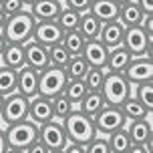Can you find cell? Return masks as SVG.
I'll return each mask as SVG.
<instances>
[{
	"label": "cell",
	"mask_w": 153,
	"mask_h": 153,
	"mask_svg": "<svg viewBox=\"0 0 153 153\" xmlns=\"http://www.w3.org/2000/svg\"><path fill=\"white\" fill-rule=\"evenodd\" d=\"M36 20L32 18V14L28 12V8H24L20 12H16L12 16H6V22L2 26V36L6 42H18L24 45L26 40L32 38V30H34Z\"/></svg>",
	"instance_id": "obj_1"
},
{
	"label": "cell",
	"mask_w": 153,
	"mask_h": 153,
	"mask_svg": "<svg viewBox=\"0 0 153 153\" xmlns=\"http://www.w3.org/2000/svg\"><path fill=\"white\" fill-rule=\"evenodd\" d=\"M62 127H65V133H67V139L73 141V143H81V145H87L93 137H97V129L93 125V117L81 113L79 109H73V113L62 119Z\"/></svg>",
	"instance_id": "obj_2"
},
{
	"label": "cell",
	"mask_w": 153,
	"mask_h": 153,
	"mask_svg": "<svg viewBox=\"0 0 153 153\" xmlns=\"http://www.w3.org/2000/svg\"><path fill=\"white\" fill-rule=\"evenodd\" d=\"M101 93H103V97H105V101H107V105L119 107L129 95H133V85L125 79L123 73L105 71V83H103Z\"/></svg>",
	"instance_id": "obj_3"
},
{
	"label": "cell",
	"mask_w": 153,
	"mask_h": 153,
	"mask_svg": "<svg viewBox=\"0 0 153 153\" xmlns=\"http://www.w3.org/2000/svg\"><path fill=\"white\" fill-rule=\"evenodd\" d=\"M4 135H6V141L10 145V149L24 151L32 141L38 139V125L34 121H30V119H24V121L6 125L4 127Z\"/></svg>",
	"instance_id": "obj_4"
},
{
	"label": "cell",
	"mask_w": 153,
	"mask_h": 153,
	"mask_svg": "<svg viewBox=\"0 0 153 153\" xmlns=\"http://www.w3.org/2000/svg\"><path fill=\"white\" fill-rule=\"evenodd\" d=\"M65 85H67V73L61 67L48 65L46 69L38 71V95L53 99L54 95L62 93Z\"/></svg>",
	"instance_id": "obj_5"
},
{
	"label": "cell",
	"mask_w": 153,
	"mask_h": 153,
	"mask_svg": "<svg viewBox=\"0 0 153 153\" xmlns=\"http://www.w3.org/2000/svg\"><path fill=\"white\" fill-rule=\"evenodd\" d=\"M24 119H28V97H24V95H20V93H16V91L6 95L2 111H0V123H2V127L18 123V121H24Z\"/></svg>",
	"instance_id": "obj_6"
},
{
	"label": "cell",
	"mask_w": 153,
	"mask_h": 153,
	"mask_svg": "<svg viewBox=\"0 0 153 153\" xmlns=\"http://www.w3.org/2000/svg\"><path fill=\"white\" fill-rule=\"evenodd\" d=\"M38 139L45 143L48 151H62L65 145L69 143L62 123L56 121V119H51V121L38 125Z\"/></svg>",
	"instance_id": "obj_7"
},
{
	"label": "cell",
	"mask_w": 153,
	"mask_h": 153,
	"mask_svg": "<svg viewBox=\"0 0 153 153\" xmlns=\"http://www.w3.org/2000/svg\"><path fill=\"white\" fill-rule=\"evenodd\" d=\"M125 115L121 113V109L115 105H105L99 113L93 117V125L97 129V135H109L111 131L125 127Z\"/></svg>",
	"instance_id": "obj_8"
},
{
	"label": "cell",
	"mask_w": 153,
	"mask_h": 153,
	"mask_svg": "<svg viewBox=\"0 0 153 153\" xmlns=\"http://www.w3.org/2000/svg\"><path fill=\"white\" fill-rule=\"evenodd\" d=\"M133 56H151V34H147L145 28L139 24V26H129L125 28V36L121 42Z\"/></svg>",
	"instance_id": "obj_9"
},
{
	"label": "cell",
	"mask_w": 153,
	"mask_h": 153,
	"mask_svg": "<svg viewBox=\"0 0 153 153\" xmlns=\"http://www.w3.org/2000/svg\"><path fill=\"white\" fill-rule=\"evenodd\" d=\"M125 79L129 81L131 85H139V83H145V81H153V62L151 56H133L127 65V69L123 71Z\"/></svg>",
	"instance_id": "obj_10"
},
{
	"label": "cell",
	"mask_w": 153,
	"mask_h": 153,
	"mask_svg": "<svg viewBox=\"0 0 153 153\" xmlns=\"http://www.w3.org/2000/svg\"><path fill=\"white\" fill-rule=\"evenodd\" d=\"M62 28L59 26L56 20H36L34 30H32V40H36L42 46H51L61 42Z\"/></svg>",
	"instance_id": "obj_11"
},
{
	"label": "cell",
	"mask_w": 153,
	"mask_h": 153,
	"mask_svg": "<svg viewBox=\"0 0 153 153\" xmlns=\"http://www.w3.org/2000/svg\"><path fill=\"white\" fill-rule=\"evenodd\" d=\"M83 59L89 62V67H95V69H105L107 67V54H109V48L99 38H89L85 40L83 45Z\"/></svg>",
	"instance_id": "obj_12"
},
{
	"label": "cell",
	"mask_w": 153,
	"mask_h": 153,
	"mask_svg": "<svg viewBox=\"0 0 153 153\" xmlns=\"http://www.w3.org/2000/svg\"><path fill=\"white\" fill-rule=\"evenodd\" d=\"M125 131L129 135L131 143L135 145H143L145 141H149L153 135V129H151V111H147V115L143 119H133V121H127L125 123Z\"/></svg>",
	"instance_id": "obj_13"
},
{
	"label": "cell",
	"mask_w": 153,
	"mask_h": 153,
	"mask_svg": "<svg viewBox=\"0 0 153 153\" xmlns=\"http://www.w3.org/2000/svg\"><path fill=\"white\" fill-rule=\"evenodd\" d=\"M28 119L34 121L36 125H42V123L54 119L51 99H48V97H42V95L30 97V99H28Z\"/></svg>",
	"instance_id": "obj_14"
},
{
	"label": "cell",
	"mask_w": 153,
	"mask_h": 153,
	"mask_svg": "<svg viewBox=\"0 0 153 153\" xmlns=\"http://www.w3.org/2000/svg\"><path fill=\"white\" fill-rule=\"evenodd\" d=\"M24 62L26 67H30L34 71H42L46 69L51 62H48V51L46 46L38 45L36 40H26L24 42Z\"/></svg>",
	"instance_id": "obj_15"
},
{
	"label": "cell",
	"mask_w": 153,
	"mask_h": 153,
	"mask_svg": "<svg viewBox=\"0 0 153 153\" xmlns=\"http://www.w3.org/2000/svg\"><path fill=\"white\" fill-rule=\"evenodd\" d=\"M16 93H20L28 99L38 95V71L30 69L26 65L16 71Z\"/></svg>",
	"instance_id": "obj_16"
},
{
	"label": "cell",
	"mask_w": 153,
	"mask_h": 153,
	"mask_svg": "<svg viewBox=\"0 0 153 153\" xmlns=\"http://www.w3.org/2000/svg\"><path fill=\"white\" fill-rule=\"evenodd\" d=\"M26 8L34 20H56V16L62 8V2H59V0H34Z\"/></svg>",
	"instance_id": "obj_17"
},
{
	"label": "cell",
	"mask_w": 153,
	"mask_h": 153,
	"mask_svg": "<svg viewBox=\"0 0 153 153\" xmlns=\"http://www.w3.org/2000/svg\"><path fill=\"white\" fill-rule=\"evenodd\" d=\"M123 36H125V26L117 20H109V22L101 24V32H99V40L107 48H115L123 42Z\"/></svg>",
	"instance_id": "obj_18"
},
{
	"label": "cell",
	"mask_w": 153,
	"mask_h": 153,
	"mask_svg": "<svg viewBox=\"0 0 153 153\" xmlns=\"http://www.w3.org/2000/svg\"><path fill=\"white\" fill-rule=\"evenodd\" d=\"M0 65H4L8 69H22L24 65V45H18V42H6L4 51L0 53Z\"/></svg>",
	"instance_id": "obj_19"
},
{
	"label": "cell",
	"mask_w": 153,
	"mask_h": 153,
	"mask_svg": "<svg viewBox=\"0 0 153 153\" xmlns=\"http://www.w3.org/2000/svg\"><path fill=\"white\" fill-rule=\"evenodd\" d=\"M119 4L115 0H93L89 12L95 14L101 22H109V20H117L119 18Z\"/></svg>",
	"instance_id": "obj_20"
},
{
	"label": "cell",
	"mask_w": 153,
	"mask_h": 153,
	"mask_svg": "<svg viewBox=\"0 0 153 153\" xmlns=\"http://www.w3.org/2000/svg\"><path fill=\"white\" fill-rule=\"evenodd\" d=\"M131 59H133V54H131L123 45L115 46V48H109L107 67H105V71H111V73H123V71L127 69V65H129Z\"/></svg>",
	"instance_id": "obj_21"
},
{
	"label": "cell",
	"mask_w": 153,
	"mask_h": 153,
	"mask_svg": "<svg viewBox=\"0 0 153 153\" xmlns=\"http://www.w3.org/2000/svg\"><path fill=\"white\" fill-rule=\"evenodd\" d=\"M105 105H107V101H105V97H103V93H101V91H87V93H85V97L79 101L76 109H79L81 113L89 115V117H95V115L99 113Z\"/></svg>",
	"instance_id": "obj_22"
},
{
	"label": "cell",
	"mask_w": 153,
	"mask_h": 153,
	"mask_svg": "<svg viewBox=\"0 0 153 153\" xmlns=\"http://www.w3.org/2000/svg\"><path fill=\"white\" fill-rule=\"evenodd\" d=\"M143 10L137 6V2L135 0H131L127 4H121L119 8V22L125 26V28H129V26H139L141 20H143Z\"/></svg>",
	"instance_id": "obj_23"
},
{
	"label": "cell",
	"mask_w": 153,
	"mask_h": 153,
	"mask_svg": "<svg viewBox=\"0 0 153 153\" xmlns=\"http://www.w3.org/2000/svg\"><path fill=\"white\" fill-rule=\"evenodd\" d=\"M101 24H103V22H101L95 14H91V12H83L81 18H79V26H76V30L81 32V36H83L85 40H89V38H99Z\"/></svg>",
	"instance_id": "obj_24"
},
{
	"label": "cell",
	"mask_w": 153,
	"mask_h": 153,
	"mask_svg": "<svg viewBox=\"0 0 153 153\" xmlns=\"http://www.w3.org/2000/svg\"><path fill=\"white\" fill-rule=\"evenodd\" d=\"M105 137H107V145H109V149H111V153H125L131 147V139H129V135H127L125 127L111 131Z\"/></svg>",
	"instance_id": "obj_25"
},
{
	"label": "cell",
	"mask_w": 153,
	"mask_h": 153,
	"mask_svg": "<svg viewBox=\"0 0 153 153\" xmlns=\"http://www.w3.org/2000/svg\"><path fill=\"white\" fill-rule=\"evenodd\" d=\"M119 109H121V113L125 115V119H127V121H133V119H143V117L147 115V109L139 103V99L135 97V95H129V97H127V99L119 105Z\"/></svg>",
	"instance_id": "obj_26"
},
{
	"label": "cell",
	"mask_w": 153,
	"mask_h": 153,
	"mask_svg": "<svg viewBox=\"0 0 153 153\" xmlns=\"http://www.w3.org/2000/svg\"><path fill=\"white\" fill-rule=\"evenodd\" d=\"M51 103H53V115L56 121H62V119H67L71 113H73V109H76L73 103L69 101V97L65 95V93H59V95H54L53 99H51Z\"/></svg>",
	"instance_id": "obj_27"
},
{
	"label": "cell",
	"mask_w": 153,
	"mask_h": 153,
	"mask_svg": "<svg viewBox=\"0 0 153 153\" xmlns=\"http://www.w3.org/2000/svg\"><path fill=\"white\" fill-rule=\"evenodd\" d=\"M89 69L91 67L83 59V54H73L67 62V67H65V73H67V79H85Z\"/></svg>",
	"instance_id": "obj_28"
},
{
	"label": "cell",
	"mask_w": 153,
	"mask_h": 153,
	"mask_svg": "<svg viewBox=\"0 0 153 153\" xmlns=\"http://www.w3.org/2000/svg\"><path fill=\"white\" fill-rule=\"evenodd\" d=\"M62 93L69 97V101L73 105H79V101L85 97V93H87V85H85L83 79H67V85H65V89Z\"/></svg>",
	"instance_id": "obj_29"
},
{
	"label": "cell",
	"mask_w": 153,
	"mask_h": 153,
	"mask_svg": "<svg viewBox=\"0 0 153 153\" xmlns=\"http://www.w3.org/2000/svg\"><path fill=\"white\" fill-rule=\"evenodd\" d=\"M61 45L69 51V54H81L83 53V45H85V38L81 36V32L76 30H67L62 32V38H61Z\"/></svg>",
	"instance_id": "obj_30"
},
{
	"label": "cell",
	"mask_w": 153,
	"mask_h": 153,
	"mask_svg": "<svg viewBox=\"0 0 153 153\" xmlns=\"http://www.w3.org/2000/svg\"><path fill=\"white\" fill-rule=\"evenodd\" d=\"M79 18H81V14H79L76 10H73V8L62 4L61 12L56 16V22H59V26L62 28V32H67V30H75L76 26H79Z\"/></svg>",
	"instance_id": "obj_31"
},
{
	"label": "cell",
	"mask_w": 153,
	"mask_h": 153,
	"mask_svg": "<svg viewBox=\"0 0 153 153\" xmlns=\"http://www.w3.org/2000/svg\"><path fill=\"white\" fill-rule=\"evenodd\" d=\"M46 51H48V62H51V65H54V67H61V69H65V67H67V62H69L71 54H69V51H67V48H65L61 42L46 46Z\"/></svg>",
	"instance_id": "obj_32"
},
{
	"label": "cell",
	"mask_w": 153,
	"mask_h": 153,
	"mask_svg": "<svg viewBox=\"0 0 153 153\" xmlns=\"http://www.w3.org/2000/svg\"><path fill=\"white\" fill-rule=\"evenodd\" d=\"M16 91V71L0 65V93L6 97Z\"/></svg>",
	"instance_id": "obj_33"
},
{
	"label": "cell",
	"mask_w": 153,
	"mask_h": 153,
	"mask_svg": "<svg viewBox=\"0 0 153 153\" xmlns=\"http://www.w3.org/2000/svg\"><path fill=\"white\" fill-rule=\"evenodd\" d=\"M135 87V97L139 99V103L147 109V111H151L153 109V81H145V83H139V85H133Z\"/></svg>",
	"instance_id": "obj_34"
},
{
	"label": "cell",
	"mask_w": 153,
	"mask_h": 153,
	"mask_svg": "<svg viewBox=\"0 0 153 153\" xmlns=\"http://www.w3.org/2000/svg\"><path fill=\"white\" fill-rule=\"evenodd\" d=\"M85 85H87V91H101L103 89V83H105V69H91L87 71L85 75Z\"/></svg>",
	"instance_id": "obj_35"
},
{
	"label": "cell",
	"mask_w": 153,
	"mask_h": 153,
	"mask_svg": "<svg viewBox=\"0 0 153 153\" xmlns=\"http://www.w3.org/2000/svg\"><path fill=\"white\" fill-rule=\"evenodd\" d=\"M85 151L87 153H111L107 145V137L105 135H97V137H93L87 145H85Z\"/></svg>",
	"instance_id": "obj_36"
},
{
	"label": "cell",
	"mask_w": 153,
	"mask_h": 153,
	"mask_svg": "<svg viewBox=\"0 0 153 153\" xmlns=\"http://www.w3.org/2000/svg\"><path fill=\"white\" fill-rule=\"evenodd\" d=\"M24 8H26V4H24L22 0H2V2H0V10L6 16H12V14H16V12L24 10Z\"/></svg>",
	"instance_id": "obj_37"
},
{
	"label": "cell",
	"mask_w": 153,
	"mask_h": 153,
	"mask_svg": "<svg viewBox=\"0 0 153 153\" xmlns=\"http://www.w3.org/2000/svg\"><path fill=\"white\" fill-rule=\"evenodd\" d=\"M91 2H93V0H65L62 4L69 6V8H73V10H76L79 14H83V12H89Z\"/></svg>",
	"instance_id": "obj_38"
},
{
	"label": "cell",
	"mask_w": 153,
	"mask_h": 153,
	"mask_svg": "<svg viewBox=\"0 0 153 153\" xmlns=\"http://www.w3.org/2000/svg\"><path fill=\"white\" fill-rule=\"evenodd\" d=\"M24 153H51V151L45 147V143H42L40 139H36V141H32L30 145L24 149Z\"/></svg>",
	"instance_id": "obj_39"
},
{
	"label": "cell",
	"mask_w": 153,
	"mask_h": 153,
	"mask_svg": "<svg viewBox=\"0 0 153 153\" xmlns=\"http://www.w3.org/2000/svg\"><path fill=\"white\" fill-rule=\"evenodd\" d=\"M62 153H87V151H85V145L69 141V143L65 145V149H62Z\"/></svg>",
	"instance_id": "obj_40"
},
{
	"label": "cell",
	"mask_w": 153,
	"mask_h": 153,
	"mask_svg": "<svg viewBox=\"0 0 153 153\" xmlns=\"http://www.w3.org/2000/svg\"><path fill=\"white\" fill-rule=\"evenodd\" d=\"M135 2L143 10V14H153V0H135Z\"/></svg>",
	"instance_id": "obj_41"
},
{
	"label": "cell",
	"mask_w": 153,
	"mask_h": 153,
	"mask_svg": "<svg viewBox=\"0 0 153 153\" xmlns=\"http://www.w3.org/2000/svg\"><path fill=\"white\" fill-rule=\"evenodd\" d=\"M10 151V145L6 141V135H4V127H0V153H8Z\"/></svg>",
	"instance_id": "obj_42"
},
{
	"label": "cell",
	"mask_w": 153,
	"mask_h": 153,
	"mask_svg": "<svg viewBox=\"0 0 153 153\" xmlns=\"http://www.w3.org/2000/svg\"><path fill=\"white\" fill-rule=\"evenodd\" d=\"M125 153H149V151L145 149V145H135V143H131V147Z\"/></svg>",
	"instance_id": "obj_43"
},
{
	"label": "cell",
	"mask_w": 153,
	"mask_h": 153,
	"mask_svg": "<svg viewBox=\"0 0 153 153\" xmlns=\"http://www.w3.org/2000/svg\"><path fill=\"white\" fill-rule=\"evenodd\" d=\"M4 22H6V14L0 10V30H2V26H4Z\"/></svg>",
	"instance_id": "obj_44"
},
{
	"label": "cell",
	"mask_w": 153,
	"mask_h": 153,
	"mask_svg": "<svg viewBox=\"0 0 153 153\" xmlns=\"http://www.w3.org/2000/svg\"><path fill=\"white\" fill-rule=\"evenodd\" d=\"M4 46H6V40H4V36H2V32H0V53L4 51Z\"/></svg>",
	"instance_id": "obj_45"
},
{
	"label": "cell",
	"mask_w": 153,
	"mask_h": 153,
	"mask_svg": "<svg viewBox=\"0 0 153 153\" xmlns=\"http://www.w3.org/2000/svg\"><path fill=\"white\" fill-rule=\"evenodd\" d=\"M4 99H6V97H4V95L0 93V111H2V105H4Z\"/></svg>",
	"instance_id": "obj_46"
},
{
	"label": "cell",
	"mask_w": 153,
	"mask_h": 153,
	"mask_svg": "<svg viewBox=\"0 0 153 153\" xmlns=\"http://www.w3.org/2000/svg\"><path fill=\"white\" fill-rule=\"evenodd\" d=\"M115 2H117V4L121 6V4H127V2H131V0H115Z\"/></svg>",
	"instance_id": "obj_47"
},
{
	"label": "cell",
	"mask_w": 153,
	"mask_h": 153,
	"mask_svg": "<svg viewBox=\"0 0 153 153\" xmlns=\"http://www.w3.org/2000/svg\"><path fill=\"white\" fill-rule=\"evenodd\" d=\"M22 2H24V4H26V6H30V4H32V2H34V0H22Z\"/></svg>",
	"instance_id": "obj_48"
},
{
	"label": "cell",
	"mask_w": 153,
	"mask_h": 153,
	"mask_svg": "<svg viewBox=\"0 0 153 153\" xmlns=\"http://www.w3.org/2000/svg\"><path fill=\"white\" fill-rule=\"evenodd\" d=\"M8 153H24V151H20V149H10Z\"/></svg>",
	"instance_id": "obj_49"
},
{
	"label": "cell",
	"mask_w": 153,
	"mask_h": 153,
	"mask_svg": "<svg viewBox=\"0 0 153 153\" xmlns=\"http://www.w3.org/2000/svg\"><path fill=\"white\" fill-rule=\"evenodd\" d=\"M51 153H62V151H51Z\"/></svg>",
	"instance_id": "obj_50"
},
{
	"label": "cell",
	"mask_w": 153,
	"mask_h": 153,
	"mask_svg": "<svg viewBox=\"0 0 153 153\" xmlns=\"http://www.w3.org/2000/svg\"><path fill=\"white\" fill-rule=\"evenodd\" d=\"M59 2H65V0H59Z\"/></svg>",
	"instance_id": "obj_51"
},
{
	"label": "cell",
	"mask_w": 153,
	"mask_h": 153,
	"mask_svg": "<svg viewBox=\"0 0 153 153\" xmlns=\"http://www.w3.org/2000/svg\"><path fill=\"white\" fill-rule=\"evenodd\" d=\"M0 127H2V123H0Z\"/></svg>",
	"instance_id": "obj_52"
},
{
	"label": "cell",
	"mask_w": 153,
	"mask_h": 153,
	"mask_svg": "<svg viewBox=\"0 0 153 153\" xmlns=\"http://www.w3.org/2000/svg\"><path fill=\"white\" fill-rule=\"evenodd\" d=\"M0 2H2V0H0Z\"/></svg>",
	"instance_id": "obj_53"
}]
</instances>
